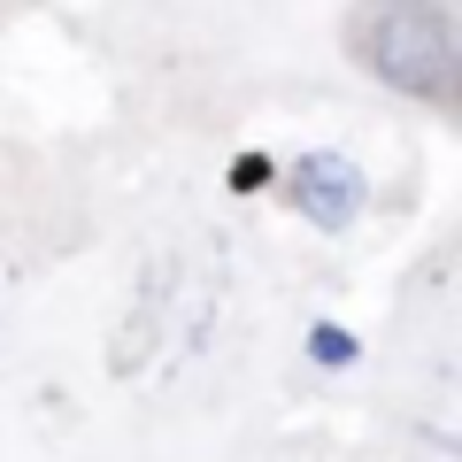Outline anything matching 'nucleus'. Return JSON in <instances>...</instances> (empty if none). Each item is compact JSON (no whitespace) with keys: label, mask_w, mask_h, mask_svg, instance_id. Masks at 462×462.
Returning a JSON list of instances; mask_svg holds the SVG:
<instances>
[{"label":"nucleus","mask_w":462,"mask_h":462,"mask_svg":"<svg viewBox=\"0 0 462 462\" xmlns=\"http://www.w3.org/2000/svg\"><path fill=\"white\" fill-rule=\"evenodd\" d=\"M316 355H324V363H346L355 346H346V339H331V324H324V331H316Z\"/></svg>","instance_id":"3"},{"label":"nucleus","mask_w":462,"mask_h":462,"mask_svg":"<svg viewBox=\"0 0 462 462\" xmlns=\"http://www.w3.org/2000/svg\"><path fill=\"white\" fill-rule=\"evenodd\" d=\"M293 193H300V208H309L316 224H346V216L363 208V178H355L339 154H309V162L293 170Z\"/></svg>","instance_id":"2"},{"label":"nucleus","mask_w":462,"mask_h":462,"mask_svg":"<svg viewBox=\"0 0 462 462\" xmlns=\"http://www.w3.org/2000/svg\"><path fill=\"white\" fill-rule=\"evenodd\" d=\"M355 54L385 85H401L416 100L455 93V23H447V0H363Z\"/></svg>","instance_id":"1"}]
</instances>
